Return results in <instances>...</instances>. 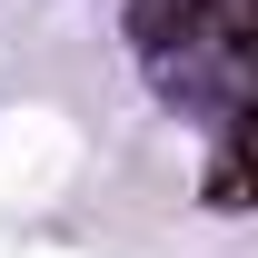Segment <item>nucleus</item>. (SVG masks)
<instances>
[{"mask_svg":"<svg viewBox=\"0 0 258 258\" xmlns=\"http://www.w3.org/2000/svg\"><path fill=\"white\" fill-rule=\"evenodd\" d=\"M209 199H219V209H248V199H258V109L238 119V139H228V169L209 179Z\"/></svg>","mask_w":258,"mask_h":258,"instance_id":"nucleus-1","label":"nucleus"}]
</instances>
